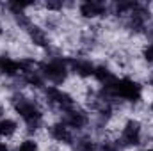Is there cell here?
Wrapping results in <instances>:
<instances>
[{"instance_id":"1","label":"cell","mask_w":153,"mask_h":151,"mask_svg":"<svg viewBox=\"0 0 153 151\" xmlns=\"http://www.w3.org/2000/svg\"><path fill=\"white\" fill-rule=\"evenodd\" d=\"M38 70L46 85L64 87L71 78L70 61L66 57H43L38 64Z\"/></svg>"},{"instance_id":"2","label":"cell","mask_w":153,"mask_h":151,"mask_svg":"<svg viewBox=\"0 0 153 151\" xmlns=\"http://www.w3.org/2000/svg\"><path fill=\"white\" fill-rule=\"evenodd\" d=\"M7 115H11V109H9V105H7L5 98L0 96V119H4V117H7Z\"/></svg>"}]
</instances>
